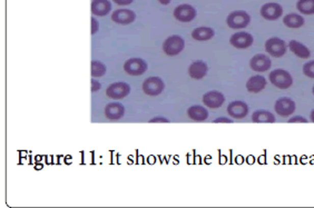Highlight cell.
<instances>
[{
    "instance_id": "cell-1",
    "label": "cell",
    "mask_w": 314,
    "mask_h": 208,
    "mask_svg": "<svg viewBox=\"0 0 314 208\" xmlns=\"http://www.w3.org/2000/svg\"><path fill=\"white\" fill-rule=\"evenodd\" d=\"M270 82L277 89L285 91L293 85V77L285 69H274L270 71Z\"/></svg>"
},
{
    "instance_id": "cell-2",
    "label": "cell",
    "mask_w": 314,
    "mask_h": 208,
    "mask_svg": "<svg viewBox=\"0 0 314 208\" xmlns=\"http://www.w3.org/2000/svg\"><path fill=\"white\" fill-rule=\"evenodd\" d=\"M227 26L231 29L241 31L244 29L251 23V16L245 10H234L229 13L226 18Z\"/></svg>"
},
{
    "instance_id": "cell-3",
    "label": "cell",
    "mask_w": 314,
    "mask_h": 208,
    "mask_svg": "<svg viewBox=\"0 0 314 208\" xmlns=\"http://www.w3.org/2000/svg\"><path fill=\"white\" fill-rule=\"evenodd\" d=\"M287 48V44L279 37H271L265 41V51H267L271 57H283L286 53Z\"/></svg>"
},
{
    "instance_id": "cell-4",
    "label": "cell",
    "mask_w": 314,
    "mask_h": 208,
    "mask_svg": "<svg viewBox=\"0 0 314 208\" xmlns=\"http://www.w3.org/2000/svg\"><path fill=\"white\" fill-rule=\"evenodd\" d=\"M185 48V40L178 35H173L166 38L163 44V51L167 56H177Z\"/></svg>"
},
{
    "instance_id": "cell-5",
    "label": "cell",
    "mask_w": 314,
    "mask_h": 208,
    "mask_svg": "<svg viewBox=\"0 0 314 208\" xmlns=\"http://www.w3.org/2000/svg\"><path fill=\"white\" fill-rule=\"evenodd\" d=\"M295 109H297V104L293 99L289 97H282L279 98L275 102L274 110L277 116L282 118H287L294 114Z\"/></svg>"
},
{
    "instance_id": "cell-6",
    "label": "cell",
    "mask_w": 314,
    "mask_h": 208,
    "mask_svg": "<svg viewBox=\"0 0 314 208\" xmlns=\"http://www.w3.org/2000/svg\"><path fill=\"white\" fill-rule=\"evenodd\" d=\"M143 92L147 95V96H159L165 89V84L160 77H149L143 82L142 86Z\"/></svg>"
},
{
    "instance_id": "cell-7",
    "label": "cell",
    "mask_w": 314,
    "mask_h": 208,
    "mask_svg": "<svg viewBox=\"0 0 314 208\" xmlns=\"http://www.w3.org/2000/svg\"><path fill=\"white\" fill-rule=\"evenodd\" d=\"M173 16L175 19L180 22H190L195 19L197 16V11L192 5L183 4L177 6V7L174 9Z\"/></svg>"
},
{
    "instance_id": "cell-8",
    "label": "cell",
    "mask_w": 314,
    "mask_h": 208,
    "mask_svg": "<svg viewBox=\"0 0 314 208\" xmlns=\"http://www.w3.org/2000/svg\"><path fill=\"white\" fill-rule=\"evenodd\" d=\"M259 15L265 20L275 21L283 16V7L277 3H267L259 9Z\"/></svg>"
},
{
    "instance_id": "cell-9",
    "label": "cell",
    "mask_w": 314,
    "mask_h": 208,
    "mask_svg": "<svg viewBox=\"0 0 314 208\" xmlns=\"http://www.w3.org/2000/svg\"><path fill=\"white\" fill-rule=\"evenodd\" d=\"M254 43V37L247 32H239L235 33L229 38V44L237 49H246Z\"/></svg>"
},
{
    "instance_id": "cell-10",
    "label": "cell",
    "mask_w": 314,
    "mask_h": 208,
    "mask_svg": "<svg viewBox=\"0 0 314 208\" xmlns=\"http://www.w3.org/2000/svg\"><path fill=\"white\" fill-rule=\"evenodd\" d=\"M124 70L130 76H141L147 70V63L142 58H130L124 64Z\"/></svg>"
},
{
    "instance_id": "cell-11",
    "label": "cell",
    "mask_w": 314,
    "mask_h": 208,
    "mask_svg": "<svg viewBox=\"0 0 314 208\" xmlns=\"http://www.w3.org/2000/svg\"><path fill=\"white\" fill-rule=\"evenodd\" d=\"M130 93V86L127 82L118 81L110 85L106 89V95L112 99H123L127 97Z\"/></svg>"
},
{
    "instance_id": "cell-12",
    "label": "cell",
    "mask_w": 314,
    "mask_h": 208,
    "mask_svg": "<svg viewBox=\"0 0 314 208\" xmlns=\"http://www.w3.org/2000/svg\"><path fill=\"white\" fill-rule=\"evenodd\" d=\"M271 67H272L271 59L268 55H264V53H257V55L253 56L250 61V68L258 74L269 71Z\"/></svg>"
},
{
    "instance_id": "cell-13",
    "label": "cell",
    "mask_w": 314,
    "mask_h": 208,
    "mask_svg": "<svg viewBox=\"0 0 314 208\" xmlns=\"http://www.w3.org/2000/svg\"><path fill=\"white\" fill-rule=\"evenodd\" d=\"M227 114L234 120H243L249 115V106L242 100H234L227 106Z\"/></svg>"
},
{
    "instance_id": "cell-14",
    "label": "cell",
    "mask_w": 314,
    "mask_h": 208,
    "mask_svg": "<svg viewBox=\"0 0 314 208\" xmlns=\"http://www.w3.org/2000/svg\"><path fill=\"white\" fill-rule=\"evenodd\" d=\"M203 103L207 107V108L217 109L223 106L225 103V96L221 92L217 91H211L203 96Z\"/></svg>"
},
{
    "instance_id": "cell-15",
    "label": "cell",
    "mask_w": 314,
    "mask_h": 208,
    "mask_svg": "<svg viewBox=\"0 0 314 208\" xmlns=\"http://www.w3.org/2000/svg\"><path fill=\"white\" fill-rule=\"evenodd\" d=\"M136 19V14L130 9H117L112 14V20L118 25H129Z\"/></svg>"
},
{
    "instance_id": "cell-16",
    "label": "cell",
    "mask_w": 314,
    "mask_h": 208,
    "mask_svg": "<svg viewBox=\"0 0 314 208\" xmlns=\"http://www.w3.org/2000/svg\"><path fill=\"white\" fill-rule=\"evenodd\" d=\"M208 73L207 64L202 61H196L192 63L189 67V75L192 79L201 80Z\"/></svg>"
},
{
    "instance_id": "cell-17",
    "label": "cell",
    "mask_w": 314,
    "mask_h": 208,
    "mask_svg": "<svg viewBox=\"0 0 314 208\" xmlns=\"http://www.w3.org/2000/svg\"><path fill=\"white\" fill-rule=\"evenodd\" d=\"M268 81L265 79V77L261 76V75H255L252 76L251 78H249V80L246 81V89L249 93L252 94H258L263 92L265 87H267Z\"/></svg>"
},
{
    "instance_id": "cell-18",
    "label": "cell",
    "mask_w": 314,
    "mask_h": 208,
    "mask_svg": "<svg viewBox=\"0 0 314 208\" xmlns=\"http://www.w3.org/2000/svg\"><path fill=\"white\" fill-rule=\"evenodd\" d=\"M90 10L96 17H105L112 10V4L110 0H93Z\"/></svg>"
},
{
    "instance_id": "cell-19",
    "label": "cell",
    "mask_w": 314,
    "mask_h": 208,
    "mask_svg": "<svg viewBox=\"0 0 314 208\" xmlns=\"http://www.w3.org/2000/svg\"><path fill=\"white\" fill-rule=\"evenodd\" d=\"M125 115V107L119 103H111L105 107V116L111 121H118Z\"/></svg>"
},
{
    "instance_id": "cell-20",
    "label": "cell",
    "mask_w": 314,
    "mask_h": 208,
    "mask_svg": "<svg viewBox=\"0 0 314 208\" xmlns=\"http://www.w3.org/2000/svg\"><path fill=\"white\" fill-rule=\"evenodd\" d=\"M287 47H289V50L291 51L293 55H295L301 59H307L311 57L310 49L307 48L304 44L300 43V41L298 40H291L287 44Z\"/></svg>"
},
{
    "instance_id": "cell-21",
    "label": "cell",
    "mask_w": 314,
    "mask_h": 208,
    "mask_svg": "<svg viewBox=\"0 0 314 208\" xmlns=\"http://www.w3.org/2000/svg\"><path fill=\"white\" fill-rule=\"evenodd\" d=\"M187 116H189L192 121L202 123L208 118V111L207 108H205L203 106L194 105L187 109Z\"/></svg>"
},
{
    "instance_id": "cell-22",
    "label": "cell",
    "mask_w": 314,
    "mask_h": 208,
    "mask_svg": "<svg viewBox=\"0 0 314 208\" xmlns=\"http://www.w3.org/2000/svg\"><path fill=\"white\" fill-rule=\"evenodd\" d=\"M283 23H284L287 28L298 29L305 25V19L303 18V16L300 14L291 13L283 17Z\"/></svg>"
},
{
    "instance_id": "cell-23",
    "label": "cell",
    "mask_w": 314,
    "mask_h": 208,
    "mask_svg": "<svg viewBox=\"0 0 314 208\" xmlns=\"http://www.w3.org/2000/svg\"><path fill=\"white\" fill-rule=\"evenodd\" d=\"M275 121V116L265 109L255 110L252 114V122L255 124H273Z\"/></svg>"
},
{
    "instance_id": "cell-24",
    "label": "cell",
    "mask_w": 314,
    "mask_h": 208,
    "mask_svg": "<svg viewBox=\"0 0 314 208\" xmlns=\"http://www.w3.org/2000/svg\"><path fill=\"white\" fill-rule=\"evenodd\" d=\"M215 36V31L211 27H197L192 32V37L197 41H207Z\"/></svg>"
},
{
    "instance_id": "cell-25",
    "label": "cell",
    "mask_w": 314,
    "mask_h": 208,
    "mask_svg": "<svg viewBox=\"0 0 314 208\" xmlns=\"http://www.w3.org/2000/svg\"><path fill=\"white\" fill-rule=\"evenodd\" d=\"M297 9L302 15H314V0H298Z\"/></svg>"
},
{
    "instance_id": "cell-26",
    "label": "cell",
    "mask_w": 314,
    "mask_h": 208,
    "mask_svg": "<svg viewBox=\"0 0 314 208\" xmlns=\"http://www.w3.org/2000/svg\"><path fill=\"white\" fill-rule=\"evenodd\" d=\"M106 74V66L100 62H92L90 65V75L94 78H97V77H102Z\"/></svg>"
},
{
    "instance_id": "cell-27",
    "label": "cell",
    "mask_w": 314,
    "mask_h": 208,
    "mask_svg": "<svg viewBox=\"0 0 314 208\" xmlns=\"http://www.w3.org/2000/svg\"><path fill=\"white\" fill-rule=\"evenodd\" d=\"M304 76H306L307 78L314 79V61H310L303 65V68H302Z\"/></svg>"
},
{
    "instance_id": "cell-28",
    "label": "cell",
    "mask_w": 314,
    "mask_h": 208,
    "mask_svg": "<svg viewBox=\"0 0 314 208\" xmlns=\"http://www.w3.org/2000/svg\"><path fill=\"white\" fill-rule=\"evenodd\" d=\"M99 31V22L98 20L96 19V18H92V29H90V34L92 36H94L95 34H97V32Z\"/></svg>"
},
{
    "instance_id": "cell-29",
    "label": "cell",
    "mask_w": 314,
    "mask_h": 208,
    "mask_svg": "<svg viewBox=\"0 0 314 208\" xmlns=\"http://www.w3.org/2000/svg\"><path fill=\"white\" fill-rule=\"evenodd\" d=\"M307 122H309V121H307L306 118H304L303 116H299V115L293 116L289 120V123H304V124H306Z\"/></svg>"
},
{
    "instance_id": "cell-30",
    "label": "cell",
    "mask_w": 314,
    "mask_h": 208,
    "mask_svg": "<svg viewBox=\"0 0 314 208\" xmlns=\"http://www.w3.org/2000/svg\"><path fill=\"white\" fill-rule=\"evenodd\" d=\"M100 87H101V85H100V82H99V81L95 80V79L92 80V87H90V91H92V93L98 92L99 89H100Z\"/></svg>"
},
{
    "instance_id": "cell-31",
    "label": "cell",
    "mask_w": 314,
    "mask_h": 208,
    "mask_svg": "<svg viewBox=\"0 0 314 208\" xmlns=\"http://www.w3.org/2000/svg\"><path fill=\"white\" fill-rule=\"evenodd\" d=\"M113 2L118 6H128L134 2V0H113Z\"/></svg>"
},
{
    "instance_id": "cell-32",
    "label": "cell",
    "mask_w": 314,
    "mask_h": 208,
    "mask_svg": "<svg viewBox=\"0 0 314 208\" xmlns=\"http://www.w3.org/2000/svg\"><path fill=\"white\" fill-rule=\"evenodd\" d=\"M213 123L215 124H219V123H233L232 120H229V118L227 117H220V118H216V120L213 121Z\"/></svg>"
},
{
    "instance_id": "cell-33",
    "label": "cell",
    "mask_w": 314,
    "mask_h": 208,
    "mask_svg": "<svg viewBox=\"0 0 314 208\" xmlns=\"http://www.w3.org/2000/svg\"><path fill=\"white\" fill-rule=\"evenodd\" d=\"M149 123H170V121L161 116V117H155V118H153V120H150V121H149Z\"/></svg>"
},
{
    "instance_id": "cell-34",
    "label": "cell",
    "mask_w": 314,
    "mask_h": 208,
    "mask_svg": "<svg viewBox=\"0 0 314 208\" xmlns=\"http://www.w3.org/2000/svg\"><path fill=\"white\" fill-rule=\"evenodd\" d=\"M159 3L163 6H166V5H170L171 4V0H159Z\"/></svg>"
},
{
    "instance_id": "cell-35",
    "label": "cell",
    "mask_w": 314,
    "mask_h": 208,
    "mask_svg": "<svg viewBox=\"0 0 314 208\" xmlns=\"http://www.w3.org/2000/svg\"><path fill=\"white\" fill-rule=\"evenodd\" d=\"M310 121H311L312 123H314V109H312L311 114H310Z\"/></svg>"
},
{
    "instance_id": "cell-36",
    "label": "cell",
    "mask_w": 314,
    "mask_h": 208,
    "mask_svg": "<svg viewBox=\"0 0 314 208\" xmlns=\"http://www.w3.org/2000/svg\"><path fill=\"white\" fill-rule=\"evenodd\" d=\"M312 93H313V95H314V86H313V88H312Z\"/></svg>"
}]
</instances>
